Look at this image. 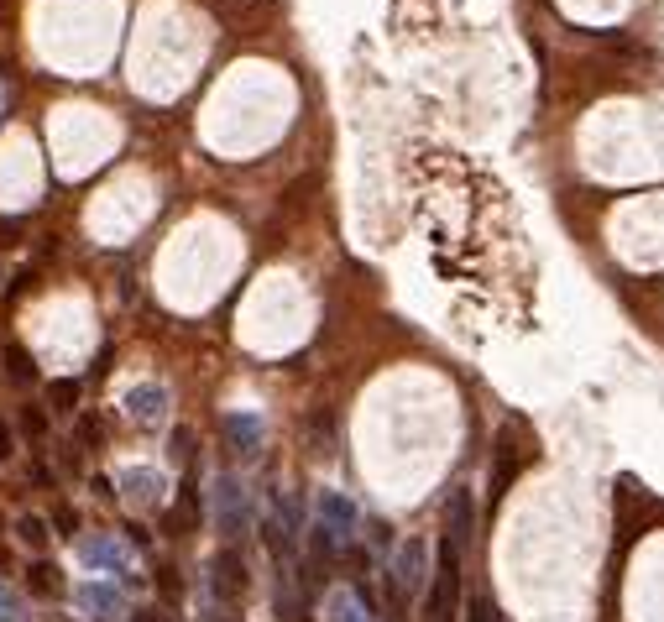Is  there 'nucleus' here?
Wrapping results in <instances>:
<instances>
[{"label":"nucleus","instance_id":"nucleus-15","mask_svg":"<svg viewBox=\"0 0 664 622\" xmlns=\"http://www.w3.org/2000/svg\"><path fill=\"white\" fill-rule=\"evenodd\" d=\"M27 591H32V596H48V602H53V596H63L58 565H53V560H37V565L27 570Z\"/></svg>","mask_w":664,"mask_h":622},{"label":"nucleus","instance_id":"nucleus-2","mask_svg":"<svg viewBox=\"0 0 664 622\" xmlns=\"http://www.w3.org/2000/svg\"><path fill=\"white\" fill-rule=\"evenodd\" d=\"M210 513H215V528L225 534V544H236V539L251 534V497H246V487H241L231 471L215 476V487H210Z\"/></svg>","mask_w":664,"mask_h":622},{"label":"nucleus","instance_id":"nucleus-3","mask_svg":"<svg viewBox=\"0 0 664 622\" xmlns=\"http://www.w3.org/2000/svg\"><path fill=\"white\" fill-rule=\"evenodd\" d=\"M314 513H319L314 523L325 528V534H330L340 549H346V544L356 539V523H361V513H356V502H351L346 492H330V487H325V492L314 497Z\"/></svg>","mask_w":664,"mask_h":622},{"label":"nucleus","instance_id":"nucleus-20","mask_svg":"<svg viewBox=\"0 0 664 622\" xmlns=\"http://www.w3.org/2000/svg\"><path fill=\"white\" fill-rule=\"evenodd\" d=\"M466 622H497V612H492V602H471V612H466Z\"/></svg>","mask_w":664,"mask_h":622},{"label":"nucleus","instance_id":"nucleus-7","mask_svg":"<svg viewBox=\"0 0 664 622\" xmlns=\"http://www.w3.org/2000/svg\"><path fill=\"white\" fill-rule=\"evenodd\" d=\"M74 607L89 612V617H121L126 596H121V586H110V581H84V586H74Z\"/></svg>","mask_w":664,"mask_h":622},{"label":"nucleus","instance_id":"nucleus-22","mask_svg":"<svg viewBox=\"0 0 664 622\" xmlns=\"http://www.w3.org/2000/svg\"><path fill=\"white\" fill-rule=\"evenodd\" d=\"M6 570H11V549H6V544H0V575H6Z\"/></svg>","mask_w":664,"mask_h":622},{"label":"nucleus","instance_id":"nucleus-8","mask_svg":"<svg viewBox=\"0 0 664 622\" xmlns=\"http://www.w3.org/2000/svg\"><path fill=\"white\" fill-rule=\"evenodd\" d=\"M126 413H131L136 424H163V413H168V387H157V382L131 387V393H126Z\"/></svg>","mask_w":664,"mask_h":622},{"label":"nucleus","instance_id":"nucleus-9","mask_svg":"<svg viewBox=\"0 0 664 622\" xmlns=\"http://www.w3.org/2000/svg\"><path fill=\"white\" fill-rule=\"evenodd\" d=\"M471 523H476V502H471L466 487H455V492H450V508H445V539H450L455 549H466Z\"/></svg>","mask_w":664,"mask_h":622},{"label":"nucleus","instance_id":"nucleus-23","mask_svg":"<svg viewBox=\"0 0 664 622\" xmlns=\"http://www.w3.org/2000/svg\"><path fill=\"white\" fill-rule=\"evenodd\" d=\"M136 622H163V612H136Z\"/></svg>","mask_w":664,"mask_h":622},{"label":"nucleus","instance_id":"nucleus-4","mask_svg":"<svg viewBox=\"0 0 664 622\" xmlns=\"http://www.w3.org/2000/svg\"><path fill=\"white\" fill-rule=\"evenodd\" d=\"M79 560H84V565H95V570H110V575H121L126 586H136V581H142V575L131 570V555H126V544H121V539H110V534L79 539Z\"/></svg>","mask_w":664,"mask_h":622},{"label":"nucleus","instance_id":"nucleus-13","mask_svg":"<svg viewBox=\"0 0 664 622\" xmlns=\"http://www.w3.org/2000/svg\"><path fill=\"white\" fill-rule=\"evenodd\" d=\"M11 528H16V539L27 544V549H48V544H53V523L42 518V513H21Z\"/></svg>","mask_w":664,"mask_h":622},{"label":"nucleus","instance_id":"nucleus-10","mask_svg":"<svg viewBox=\"0 0 664 622\" xmlns=\"http://www.w3.org/2000/svg\"><path fill=\"white\" fill-rule=\"evenodd\" d=\"M220 429H225V440H231L236 455H257L262 450V419L257 413H225Z\"/></svg>","mask_w":664,"mask_h":622},{"label":"nucleus","instance_id":"nucleus-16","mask_svg":"<svg viewBox=\"0 0 664 622\" xmlns=\"http://www.w3.org/2000/svg\"><path fill=\"white\" fill-rule=\"evenodd\" d=\"M74 403H79V382H74V377H58V382H48V408H58V413H74Z\"/></svg>","mask_w":664,"mask_h":622},{"label":"nucleus","instance_id":"nucleus-1","mask_svg":"<svg viewBox=\"0 0 664 622\" xmlns=\"http://www.w3.org/2000/svg\"><path fill=\"white\" fill-rule=\"evenodd\" d=\"M461 612V549L450 539H440V565L429 575V607H424V622H455Z\"/></svg>","mask_w":664,"mask_h":622},{"label":"nucleus","instance_id":"nucleus-14","mask_svg":"<svg viewBox=\"0 0 664 622\" xmlns=\"http://www.w3.org/2000/svg\"><path fill=\"white\" fill-rule=\"evenodd\" d=\"M6 377L16 382V387H37L42 382V372H37V361L21 351V345H6Z\"/></svg>","mask_w":664,"mask_h":622},{"label":"nucleus","instance_id":"nucleus-11","mask_svg":"<svg viewBox=\"0 0 664 622\" xmlns=\"http://www.w3.org/2000/svg\"><path fill=\"white\" fill-rule=\"evenodd\" d=\"M121 487L126 497H136L142 508H152V502H163V476L147 471V466H136V471H121Z\"/></svg>","mask_w":664,"mask_h":622},{"label":"nucleus","instance_id":"nucleus-5","mask_svg":"<svg viewBox=\"0 0 664 622\" xmlns=\"http://www.w3.org/2000/svg\"><path fill=\"white\" fill-rule=\"evenodd\" d=\"M210 591H215L220 607L241 602V591H246V565H241V555H236V544L215 555V565H210Z\"/></svg>","mask_w":664,"mask_h":622},{"label":"nucleus","instance_id":"nucleus-24","mask_svg":"<svg viewBox=\"0 0 664 622\" xmlns=\"http://www.w3.org/2000/svg\"><path fill=\"white\" fill-rule=\"evenodd\" d=\"M0 534H6V518H0Z\"/></svg>","mask_w":664,"mask_h":622},{"label":"nucleus","instance_id":"nucleus-6","mask_svg":"<svg viewBox=\"0 0 664 622\" xmlns=\"http://www.w3.org/2000/svg\"><path fill=\"white\" fill-rule=\"evenodd\" d=\"M393 586L398 591H424L429 586V549H424V539H403L398 560H393Z\"/></svg>","mask_w":664,"mask_h":622},{"label":"nucleus","instance_id":"nucleus-21","mask_svg":"<svg viewBox=\"0 0 664 622\" xmlns=\"http://www.w3.org/2000/svg\"><path fill=\"white\" fill-rule=\"evenodd\" d=\"M48 523H58V528H63V534H68V539H74V528H79V518H74V513H68V508H58V513H53Z\"/></svg>","mask_w":664,"mask_h":622},{"label":"nucleus","instance_id":"nucleus-18","mask_svg":"<svg viewBox=\"0 0 664 622\" xmlns=\"http://www.w3.org/2000/svg\"><path fill=\"white\" fill-rule=\"evenodd\" d=\"M21 434H27V440H48V408L42 403L21 408Z\"/></svg>","mask_w":664,"mask_h":622},{"label":"nucleus","instance_id":"nucleus-17","mask_svg":"<svg viewBox=\"0 0 664 622\" xmlns=\"http://www.w3.org/2000/svg\"><path fill=\"white\" fill-rule=\"evenodd\" d=\"M0 622H32L27 596H21V591H11V586H0Z\"/></svg>","mask_w":664,"mask_h":622},{"label":"nucleus","instance_id":"nucleus-12","mask_svg":"<svg viewBox=\"0 0 664 622\" xmlns=\"http://www.w3.org/2000/svg\"><path fill=\"white\" fill-rule=\"evenodd\" d=\"M330 622H377V607L361 602L356 591H335L330 596Z\"/></svg>","mask_w":664,"mask_h":622},{"label":"nucleus","instance_id":"nucleus-19","mask_svg":"<svg viewBox=\"0 0 664 622\" xmlns=\"http://www.w3.org/2000/svg\"><path fill=\"white\" fill-rule=\"evenodd\" d=\"M11 455H16V429H11L6 419H0V466H6Z\"/></svg>","mask_w":664,"mask_h":622}]
</instances>
